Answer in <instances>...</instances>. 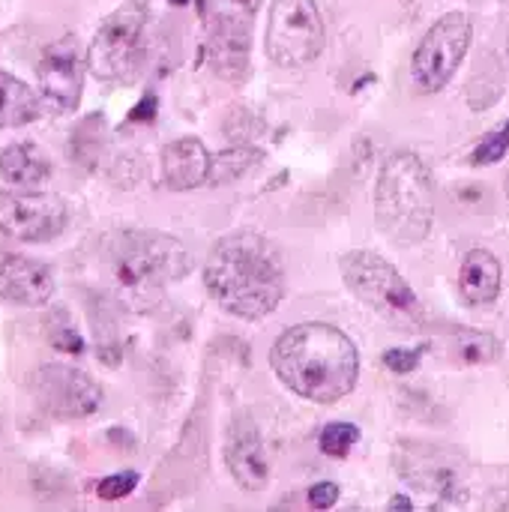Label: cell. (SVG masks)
Listing matches in <instances>:
<instances>
[{
	"label": "cell",
	"mask_w": 509,
	"mask_h": 512,
	"mask_svg": "<svg viewBox=\"0 0 509 512\" xmlns=\"http://www.w3.org/2000/svg\"><path fill=\"white\" fill-rule=\"evenodd\" d=\"M276 378L297 396L333 405L357 387V345L330 324H297L279 336L270 354Z\"/></svg>",
	"instance_id": "cell-2"
},
{
	"label": "cell",
	"mask_w": 509,
	"mask_h": 512,
	"mask_svg": "<svg viewBox=\"0 0 509 512\" xmlns=\"http://www.w3.org/2000/svg\"><path fill=\"white\" fill-rule=\"evenodd\" d=\"M48 339H51V345L57 348V351H63V354H81L84 351V339H81V333L66 321V324H57V321H51L48 324Z\"/></svg>",
	"instance_id": "cell-24"
},
{
	"label": "cell",
	"mask_w": 509,
	"mask_h": 512,
	"mask_svg": "<svg viewBox=\"0 0 509 512\" xmlns=\"http://www.w3.org/2000/svg\"><path fill=\"white\" fill-rule=\"evenodd\" d=\"M456 354L465 363H492L498 357V342L480 330H459L456 333Z\"/></svg>",
	"instance_id": "cell-20"
},
{
	"label": "cell",
	"mask_w": 509,
	"mask_h": 512,
	"mask_svg": "<svg viewBox=\"0 0 509 512\" xmlns=\"http://www.w3.org/2000/svg\"><path fill=\"white\" fill-rule=\"evenodd\" d=\"M225 462L234 477V483L246 492H261L270 480V462L258 435V426L249 414H237L228 441H225Z\"/></svg>",
	"instance_id": "cell-13"
},
{
	"label": "cell",
	"mask_w": 509,
	"mask_h": 512,
	"mask_svg": "<svg viewBox=\"0 0 509 512\" xmlns=\"http://www.w3.org/2000/svg\"><path fill=\"white\" fill-rule=\"evenodd\" d=\"M435 216V192L429 168L414 153H396L384 162L375 189L378 228L399 246L426 240Z\"/></svg>",
	"instance_id": "cell-3"
},
{
	"label": "cell",
	"mask_w": 509,
	"mask_h": 512,
	"mask_svg": "<svg viewBox=\"0 0 509 512\" xmlns=\"http://www.w3.org/2000/svg\"><path fill=\"white\" fill-rule=\"evenodd\" d=\"M210 153L198 138H180L162 150V171L171 189L186 192L210 180Z\"/></svg>",
	"instance_id": "cell-15"
},
{
	"label": "cell",
	"mask_w": 509,
	"mask_h": 512,
	"mask_svg": "<svg viewBox=\"0 0 509 512\" xmlns=\"http://www.w3.org/2000/svg\"><path fill=\"white\" fill-rule=\"evenodd\" d=\"M0 174L12 186L36 189V186H42L48 180L51 162L33 144H12V147L0 150Z\"/></svg>",
	"instance_id": "cell-17"
},
{
	"label": "cell",
	"mask_w": 509,
	"mask_h": 512,
	"mask_svg": "<svg viewBox=\"0 0 509 512\" xmlns=\"http://www.w3.org/2000/svg\"><path fill=\"white\" fill-rule=\"evenodd\" d=\"M258 159H261V150H252V147L225 150V153L216 156L213 165H210V183H213V186L234 183V180H240Z\"/></svg>",
	"instance_id": "cell-19"
},
{
	"label": "cell",
	"mask_w": 509,
	"mask_h": 512,
	"mask_svg": "<svg viewBox=\"0 0 509 512\" xmlns=\"http://www.w3.org/2000/svg\"><path fill=\"white\" fill-rule=\"evenodd\" d=\"M390 510H411V501H393Z\"/></svg>",
	"instance_id": "cell-28"
},
{
	"label": "cell",
	"mask_w": 509,
	"mask_h": 512,
	"mask_svg": "<svg viewBox=\"0 0 509 512\" xmlns=\"http://www.w3.org/2000/svg\"><path fill=\"white\" fill-rule=\"evenodd\" d=\"M39 117L36 93L15 75L0 69V129H18Z\"/></svg>",
	"instance_id": "cell-18"
},
{
	"label": "cell",
	"mask_w": 509,
	"mask_h": 512,
	"mask_svg": "<svg viewBox=\"0 0 509 512\" xmlns=\"http://www.w3.org/2000/svg\"><path fill=\"white\" fill-rule=\"evenodd\" d=\"M339 270L345 276V285L366 303L372 306L381 318L411 327L423 321V309L411 285L399 276L393 264H387L375 252H348L339 261Z\"/></svg>",
	"instance_id": "cell-5"
},
{
	"label": "cell",
	"mask_w": 509,
	"mask_h": 512,
	"mask_svg": "<svg viewBox=\"0 0 509 512\" xmlns=\"http://www.w3.org/2000/svg\"><path fill=\"white\" fill-rule=\"evenodd\" d=\"M339 501V486L336 483H318L309 489V504L315 510H330Z\"/></svg>",
	"instance_id": "cell-26"
},
{
	"label": "cell",
	"mask_w": 509,
	"mask_h": 512,
	"mask_svg": "<svg viewBox=\"0 0 509 512\" xmlns=\"http://www.w3.org/2000/svg\"><path fill=\"white\" fill-rule=\"evenodd\" d=\"M27 390H30L36 408H42L45 414L60 417V420L90 417L102 405L99 384L93 378H87L84 372H78L72 366H60V363L39 366L30 375Z\"/></svg>",
	"instance_id": "cell-9"
},
{
	"label": "cell",
	"mask_w": 509,
	"mask_h": 512,
	"mask_svg": "<svg viewBox=\"0 0 509 512\" xmlns=\"http://www.w3.org/2000/svg\"><path fill=\"white\" fill-rule=\"evenodd\" d=\"M509 150V120L507 123H501L495 132H489L480 144H477V150H474V165H495V162H501L504 156H507Z\"/></svg>",
	"instance_id": "cell-22"
},
{
	"label": "cell",
	"mask_w": 509,
	"mask_h": 512,
	"mask_svg": "<svg viewBox=\"0 0 509 512\" xmlns=\"http://www.w3.org/2000/svg\"><path fill=\"white\" fill-rule=\"evenodd\" d=\"M135 486H138V474H135V471H123V474L105 477V480L96 486V492H99L102 501H120V498L132 495Z\"/></svg>",
	"instance_id": "cell-23"
},
{
	"label": "cell",
	"mask_w": 509,
	"mask_h": 512,
	"mask_svg": "<svg viewBox=\"0 0 509 512\" xmlns=\"http://www.w3.org/2000/svg\"><path fill=\"white\" fill-rule=\"evenodd\" d=\"M204 285L225 312L258 321L285 297V264L270 240L252 231H237L210 249Z\"/></svg>",
	"instance_id": "cell-1"
},
{
	"label": "cell",
	"mask_w": 509,
	"mask_h": 512,
	"mask_svg": "<svg viewBox=\"0 0 509 512\" xmlns=\"http://www.w3.org/2000/svg\"><path fill=\"white\" fill-rule=\"evenodd\" d=\"M261 0H201L207 54L222 78L240 81L249 72V39Z\"/></svg>",
	"instance_id": "cell-6"
},
{
	"label": "cell",
	"mask_w": 509,
	"mask_h": 512,
	"mask_svg": "<svg viewBox=\"0 0 509 512\" xmlns=\"http://www.w3.org/2000/svg\"><path fill=\"white\" fill-rule=\"evenodd\" d=\"M459 291L471 306H489L501 294V264L492 252L474 249L459 270Z\"/></svg>",
	"instance_id": "cell-16"
},
{
	"label": "cell",
	"mask_w": 509,
	"mask_h": 512,
	"mask_svg": "<svg viewBox=\"0 0 509 512\" xmlns=\"http://www.w3.org/2000/svg\"><path fill=\"white\" fill-rule=\"evenodd\" d=\"M144 54V9L129 3L117 9L87 48V66L99 81H129Z\"/></svg>",
	"instance_id": "cell-8"
},
{
	"label": "cell",
	"mask_w": 509,
	"mask_h": 512,
	"mask_svg": "<svg viewBox=\"0 0 509 512\" xmlns=\"http://www.w3.org/2000/svg\"><path fill=\"white\" fill-rule=\"evenodd\" d=\"M471 45V18L465 12L444 15L420 42L414 54V75L423 90H441L459 63L465 60Z\"/></svg>",
	"instance_id": "cell-10"
},
{
	"label": "cell",
	"mask_w": 509,
	"mask_h": 512,
	"mask_svg": "<svg viewBox=\"0 0 509 512\" xmlns=\"http://www.w3.org/2000/svg\"><path fill=\"white\" fill-rule=\"evenodd\" d=\"M153 111H156V99H153V96H144V102L132 108L129 120H150V117H153Z\"/></svg>",
	"instance_id": "cell-27"
},
{
	"label": "cell",
	"mask_w": 509,
	"mask_h": 512,
	"mask_svg": "<svg viewBox=\"0 0 509 512\" xmlns=\"http://www.w3.org/2000/svg\"><path fill=\"white\" fill-rule=\"evenodd\" d=\"M54 294L51 270L24 255H0V297L15 306H45Z\"/></svg>",
	"instance_id": "cell-14"
},
{
	"label": "cell",
	"mask_w": 509,
	"mask_h": 512,
	"mask_svg": "<svg viewBox=\"0 0 509 512\" xmlns=\"http://www.w3.org/2000/svg\"><path fill=\"white\" fill-rule=\"evenodd\" d=\"M507 198H509V174H507Z\"/></svg>",
	"instance_id": "cell-29"
},
{
	"label": "cell",
	"mask_w": 509,
	"mask_h": 512,
	"mask_svg": "<svg viewBox=\"0 0 509 512\" xmlns=\"http://www.w3.org/2000/svg\"><path fill=\"white\" fill-rule=\"evenodd\" d=\"M66 228V204L48 192H0V234L48 243Z\"/></svg>",
	"instance_id": "cell-11"
},
{
	"label": "cell",
	"mask_w": 509,
	"mask_h": 512,
	"mask_svg": "<svg viewBox=\"0 0 509 512\" xmlns=\"http://www.w3.org/2000/svg\"><path fill=\"white\" fill-rule=\"evenodd\" d=\"M360 441V429L354 423H330L324 432H321V450L333 459H345L348 450Z\"/></svg>",
	"instance_id": "cell-21"
},
{
	"label": "cell",
	"mask_w": 509,
	"mask_h": 512,
	"mask_svg": "<svg viewBox=\"0 0 509 512\" xmlns=\"http://www.w3.org/2000/svg\"><path fill=\"white\" fill-rule=\"evenodd\" d=\"M324 48V24L315 0H276L267 21V54L276 66L303 69Z\"/></svg>",
	"instance_id": "cell-7"
},
{
	"label": "cell",
	"mask_w": 509,
	"mask_h": 512,
	"mask_svg": "<svg viewBox=\"0 0 509 512\" xmlns=\"http://www.w3.org/2000/svg\"><path fill=\"white\" fill-rule=\"evenodd\" d=\"M84 69H87V54L75 36H63V39L51 42L42 51L39 69H36L42 99L54 111H72L81 99Z\"/></svg>",
	"instance_id": "cell-12"
},
{
	"label": "cell",
	"mask_w": 509,
	"mask_h": 512,
	"mask_svg": "<svg viewBox=\"0 0 509 512\" xmlns=\"http://www.w3.org/2000/svg\"><path fill=\"white\" fill-rule=\"evenodd\" d=\"M420 348H393V351H387L384 354V366L390 369V372H396V375H408L411 369H417V363H420Z\"/></svg>",
	"instance_id": "cell-25"
},
{
	"label": "cell",
	"mask_w": 509,
	"mask_h": 512,
	"mask_svg": "<svg viewBox=\"0 0 509 512\" xmlns=\"http://www.w3.org/2000/svg\"><path fill=\"white\" fill-rule=\"evenodd\" d=\"M105 261L120 291L147 294L189 273V252L180 240L159 231H123L108 240Z\"/></svg>",
	"instance_id": "cell-4"
}]
</instances>
